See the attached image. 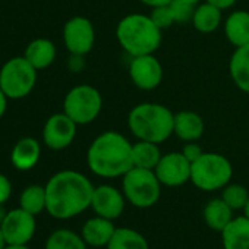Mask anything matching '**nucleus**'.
<instances>
[{
  "label": "nucleus",
  "instance_id": "26",
  "mask_svg": "<svg viewBox=\"0 0 249 249\" xmlns=\"http://www.w3.org/2000/svg\"><path fill=\"white\" fill-rule=\"evenodd\" d=\"M46 249H87V243L82 236L68 229H59L53 231L47 242Z\"/></svg>",
  "mask_w": 249,
  "mask_h": 249
},
{
  "label": "nucleus",
  "instance_id": "17",
  "mask_svg": "<svg viewBox=\"0 0 249 249\" xmlns=\"http://www.w3.org/2000/svg\"><path fill=\"white\" fill-rule=\"evenodd\" d=\"M224 34L236 49L249 44V12L234 11L224 21Z\"/></svg>",
  "mask_w": 249,
  "mask_h": 249
},
{
  "label": "nucleus",
  "instance_id": "9",
  "mask_svg": "<svg viewBox=\"0 0 249 249\" xmlns=\"http://www.w3.org/2000/svg\"><path fill=\"white\" fill-rule=\"evenodd\" d=\"M63 41L71 54H88L95 43V30L92 22L84 17L71 18L63 28Z\"/></svg>",
  "mask_w": 249,
  "mask_h": 249
},
{
  "label": "nucleus",
  "instance_id": "40",
  "mask_svg": "<svg viewBox=\"0 0 249 249\" xmlns=\"http://www.w3.org/2000/svg\"><path fill=\"white\" fill-rule=\"evenodd\" d=\"M243 213H245L246 217H249V199H248V202H246V205H245V208H243Z\"/></svg>",
  "mask_w": 249,
  "mask_h": 249
},
{
  "label": "nucleus",
  "instance_id": "12",
  "mask_svg": "<svg viewBox=\"0 0 249 249\" xmlns=\"http://www.w3.org/2000/svg\"><path fill=\"white\" fill-rule=\"evenodd\" d=\"M76 126L78 124L66 113L50 116L43 129L44 144L54 151L68 148L76 137Z\"/></svg>",
  "mask_w": 249,
  "mask_h": 249
},
{
  "label": "nucleus",
  "instance_id": "7",
  "mask_svg": "<svg viewBox=\"0 0 249 249\" xmlns=\"http://www.w3.org/2000/svg\"><path fill=\"white\" fill-rule=\"evenodd\" d=\"M103 107L100 91L88 84L73 87L65 97L63 113H66L76 124H88L94 122Z\"/></svg>",
  "mask_w": 249,
  "mask_h": 249
},
{
  "label": "nucleus",
  "instance_id": "5",
  "mask_svg": "<svg viewBox=\"0 0 249 249\" xmlns=\"http://www.w3.org/2000/svg\"><path fill=\"white\" fill-rule=\"evenodd\" d=\"M231 176V163L218 153H204L191 166V182L204 192L223 189L230 183Z\"/></svg>",
  "mask_w": 249,
  "mask_h": 249
},
{
  "label": "nucleus",
  "instance_id": "19",
  "mask_svg": "<svg viewBox=\"0 0 249 249\" xmlns=\"http://www.w3.org/2000/svg\"><path fill=\"white\" fill-rule=\"evenodd\" d=\"M233 213L234 211L220 196V198H213L205 204L202 215H204L205 224L211 230L221 233L229 226V223L234 218Z\"/></svg>",
  "mask_w": 249,
  "mask_h": 249
},
{
  "label": "nucleus",
  "instance_id": "41",
  "mask_svg": "<svg viewBox=\"0 0 249 249\" xmlns=\"http://www.w3.org/2000/svg\"><path fill=\"white\" fill-rule=\"evenodd\" d=\"M95 249H103V248H95ZM106 249H107V248H106Z\"/></svg>",
  "mask_w": 249,
  "mask_h": 249
},
{
  "label": "nucleus",
  "instance_id": "30",
  "mask_svg": "<svg viewBox=\"0 0 249 249\" xmlns=\"http://www.w3.org/2000/svg\"><path fill=\"white\" fill-rule=\"evenodd\" d=\"M150 18L153 19V22L163 31V30H169L173 24H175V19H173V15L170 12V8L169 5L167 6H159V8H153L151 9V14H150Z\"/></svg>",
  "mask_w": 249,
  "mask_h": 249
},
{
  "label": "nucleus",
  "instance_id": "27",
  "mask_svg": "<svg viewBox=\"0 0 249 249\" xmlns=\"http://www.w3.org/2000/svg\"><path fill=\"white\" fill-rule=\"evenodd\" d=\"M21 208H24L25 211L31 213V214H40L43 210H46V186H40V185H31L28 186L19 199Z\"/></svg>",
  "mask_w": 249,
  "mask_h": 249
},
{
  "label": "nucleus",
  "instance_id": "20",
  "mask_svg": "<svg viewBox=\"0 0 249 249\" xmlns=\"http://www.w3.org/2000/svg\"><path fill=\"white\" fill-rule=\"evenodd\" d=\"M223 22V11L208 2L199 3L195 6L192 17L194 28L201 34H210L218 30Z\"/></svg>",
  "mask_w": 249,
  "mask_h": 249
},
{
  "label": "nucleus",
  "instance_id": "1",
  "mask_svg": "<svg viewBox=\"0 0 249 249\" xmlns=\"http://www.w3.org/2000/svg\"><path fill=\"white\" fill-rule=\"evenodd\" d=\"M94 186L87 176L75 170H62L46 185V210L54 218L68 220L91 207Z\"/></svg>",
  "mask_w": 249,
  "mask_h": 249
},
{
  "label": "nucleus",
  "instance_id": "6",
  "mask_svg": "<svg viewBox=\"0 0 249 249\" xmlns=\"http://www.w3.org/2000/svg\"><path fill=\"white\" fill-rule=\"evenodd\" d=\"M161 183L154 170L132 167L122 178V192L137 208L154 207L161 195Z\"/></svg>",
  "mask_w": 249,
  "mask_h": 249
},
{
  "label": "nucleus",
  "instance_id": "31",
  "mask_svg": "<svg viewBox=\"0 0 249 249\" xmlns=\"http://www.w3.org/2000/svg\"><path fill=\"white\" fill-rule=\"evenodd\" d=\"M182 154L191 161L194 163L195 160H198L202 154H204V150L199 144H196V141H192V142H186L183 145V150H182Z\"/></svg>",
  "mask_w": 249,
  "mask_h": 249
},
{
  "label": "nucleus",
  "instance_id": "3",
  "mask_svg": "<svg viewBox=\"0 0 249 249\" xmlns=\"http://www.w3.org/2000/svg\"><path fill=\"white\" fill-rule=\"evenodd\" d=\"M175 113L159 103H141L128 116V128L140 141L161 144L173 135Z\"/></svg>",
  "mask_w": 249,
  "mask_h": 249
},
{
  "label": "nucleus",
  "instance_id": "29",
  "mask_svg": "<svg viewBox=\"0 0 249 249\" xmlns=\"http://www.w3.org/2000/svg\"><path fill=\"white\" fill-rule=\"evenodd\" d=\"M170 12L173 15L175 24H188L192 22V17L195 12V6L185 3L182 0H172V3L169 5Z\"/></svg>",
  "mask_w": 249,
  "mask_h": 249
},
{
  "label": "nucleus",
  "instance_id": "24",
  "mask_svg": "<svg viewBox=\"0 0 249 249\" xmlns=\"http://www.w3.org/2000/svg\"><path fill=\"white\" fill-rule=\"evenodd\" d=\"M107 249H150L148 240L142 233L131 227H117Z\"/></svg>",
  "mask_w": 249,
  "mask_h": 249
},
{
  "label": "nucleus",
  "instance_id": "23",
  "mask_svg": "<svg viewBox=\"0 0 249 249\" xmlns=\"http://www.w3.org/2000/svg\"><path fill=\"white\" fill-rule=\"evenodd\" d=\"M37 71L49 68L56 59V47L50 40L37 38L31 41L24 56Z\"/></svg>",
  "mask_w": 249,
  "mask_h": 249
},
{
  "label": "nucleus",
  "instance_id": "4",
  "mask_svg": "<svg viewBox=\"0 0 249 249\" xmlns=\"http://www.w3.org/2000/svg\"><path fill=\"white\" fill-rule=\"evenodd\" d=\"M161 30L150 15L129 14L123 17L116 27V38L120 47L131 57L154 54L161 44Z\"/></svg>",
  "mask_w": 249,
  "mask_h": 249
},
{
  "label": "nucleus",
  "instance_id": "35",
  "mask_svg": "<svg viewBox=\"0 0 249 249\" xmlns=\"http://www.w3.org/2000/svg\"><path fill=\"white\" fill-rule=\"evenodd\" d=\"M6 100H8V97L5 95L2 88H0V117H2L6 111Z\"/></svg>",
  "mask_w": 249,
  "mask_h": 249
},
{
  "label": "nucleus",
  "instance_id": "39",
  "mask_svg": "<svg viewBox=\"0 0 249 249\" xmlns=\"http://www.w3.org/2000/svg\"><path fill=\"white\" fill-rule=\"evenodd\" d=\"M182 2H185V3H189V5H192V6H196V5H199L201 0H182Z\"/></svg>",
  "mask_w": 249,
  "mask_h": 249
},
{
  "label": "nucleus",
  "instance_id": "16",
  "mask_svg": "<svg viewBox=\"0 0 249 249\" xmlns=\"http://www.w3.org/2000/svg\"><path fill=\"white\" fill-rule=\"evenodd\" d=\"M205 131V124L202 117L189 110H182L175 113V124H173V135L185 142L198 141Z\"/></svg>",
  "mask_w": 249,
  "mask_h": 249
},
{
  "label": "nucleus",
  "instance_id": "8",
  "mask_svg": "<svg viewBox=\"0 0 249 249\" xmlns=\"http://www.w3.org/2000/svg\"><path fill=\"white\" fill-rule=\"evenodd\" d=\"M37 81V69L25 57H14L0 71V88L8 98L18 100L28 95Z\"/></svg>",
  "mask_w": 249,
  "mask_h": 249
},
{
  "label": "nucleus",
  "instance_id": "15",
  "mask_svg": "<svg viewBox=\"0 0 249 249\" xmlns=\"http://www.w3.org/2000/svg\"><path fill=\"white\" fill-rule=\"evenodd\" d=\"M116 229L117 227L113 224V220L95 215L94 218H89L84 223L82 230H81V236L88 246L107 248V245L111 240Z\"/></svg>",
  "mask_w": 249,
  "mask_h": 249
},
{
  "label": "nucleus",
  "instance_id": "34",
  "mask_svg": "<svg viewBox=\"0 0 249 249\" xmlns=\"http://www.w3.org/2000/svg\"><path fill=\"white\" fill-rule=\"evenodd\" d=\"M140 2L153 9V8H159V6H167L172 3V0H140Z\"/></svg>",
  "mask_w": 249,
  "mask_h": 249
},
{
  "label": "nucleus",
  "instance_id": "14",
  "mask_svg": "<svg viewBox=\"0 0 249 249\" xmlns=\"http://www.w3.org/2000/svg\"><path fill=\"white\" fill-rule=\"evenodd\" d=\"M126 202L128 201L124 198L123 192L117 188L111 185H100L94 188L91 208L95 215L114 221L123 214Z\"/></svg>",
  "mask_w": 249,
  "mask_h": 249
},
{
  "label": "nucleus",
  "instance_id": "33",
  "mask_svg": "<svg viewBox=\"0 0 249 249\" xmlns=\"http://www.w3.org/2000/svg\"><path fill=\"white\" fill-rule=\"evenodd\" d=\"M205 2H208V3H211V5L220 8L221 11H224V9L231 8V6L237 2V0H205Z\"/></svg>",
  "mask_w": 249,
  "mask_h": 249
},
{
  "label": "nucleus",
  "instance_id": "11",
  "mask_svg": "<svg viewBox=\"0 0 249 249\" xmlns=\"http://www.w3.org/2000/svg\"><path fill=\"white\" fill-rule=\"evenodd\" d=\"M129 76L137 88L153 91L163 81V66L154 54L135 56L129 63Z\"/></svg>",
  "mask_w": 249,
  "mask_h": 249
},
{
  "label": "nucleus",
  "instance_id": "22",
  "mask_svg": "<svg viewBox=\"0 0 249 249\" xmlns=\"http://www.w3.org/2000/svg\"><path fill=\"white\" fill-rule=\"evenodd\" d=\"M229 72L234 85L245 94H249V44L237 47L229 63Z\"/></svg>",
  "mask_w": 249,
  "mask_h": 249
},
{
  "label": "nucleus",
  "instance_id": "38",
  "mask_svg": "<svg viewBox=\"0 0 249 249\" xmlns=\"http://www.w3.org/2000/svg\"><path fill=\"white\" fill-rule=\"evenodd\" d=\"M5 249H30L27 245H8L5 246Z\"/></svg>",
  "mask_w": 249,
  "mask_h": 249
},
{
  "label": "nucleus",
  "instance_id": "10",
  "mask_svg": "<svg viewBox=\"0 0 249 249\" xmlns=\"http://www.w3.org/2000/svg\"><path fill=\"white\" fill-rule=\"evenodd\" d=\"M191 166L192 163L182 154V151H172L161 156L154 172L163 186L178 188L191 180Z\"/></svg>",
  "mask_w": 249,
  "mask_h": 249
},
{
  "label": "nucleus",
  "instance_id": "2",
  "mask_svg": "<svg viewBox=\"0 0 249 249\" xmlns=\"http://www.w3.org/2000/svg\"><path fill=\"white\" fill-rule=\"evenodd\" d=\"M87 163L95 176L104 179L123 178L134 167L132 144L116 131H106L91 142Z\"/></svg>",
  "mask_w": 249,
  "mask_h": 249
},
{
  "label": "nucleus",
  "instance_id": "13",
  "mask_svg": "<svg viewBox=\"0 0 249 249\" xmlns=\"http://www.w3.org/2000/svg\"><path fill=\"white\" fill-rule=\"evenodd\" d=\"M0 227L8 245H27L36 233L37 223L34 214L24 208H17L6 214Z\"/></svg>",
  "mask_w": 249,
  "mask_h": 249
},
{
  "label": "nucleus",
  "instance_id": "28",
  "mask_svg": "<svg viewBox=\"0 0 249 249\" xmlns=\"http://www.w3.org/2000/svg\"><path fill=\"white\" fill-rule=\"evenodd\" d=\"M221 198L233 211H239L245 208L249 199V191L240 183H227L221 189Z\"/></svg>",
  "mask_w": 249,
  "mask_h": 249
},
{
  "label": "nucleus",
  "instance_id": "36",
  "mask_svg": "<svg viewBox=\"0 0 249 249\" xmlns=\"http://www.w3.org/2000/svg\"><path fill=\"white\" fill-rule=\"evenodd\" d=\"M6 245H8V243H6L5 234H3V231H2V227H0V249H5Z\"/></svg>",
  "mask_w": 249,
  "mask_h": 249
},
{
  "label": "nucleus",
  "instance_id": "21",
  "mask_svg": "<svg viewBox=\"0 0 249 249\" xmlns=\"http://www.w3.org/2000/svg\"><path fill=\"white\" fill-rule=\"evenodd\" d=\"M41 148L37 140L22 138L19 140L12 150V164L18 170H30L40 160Z\"/></svg>",
  "mask_w": 249,
  "mask_h": 249
},
{
  "label": "nucleus",
  "instance_id": "25",
  "mask_svg": "<svg viewBox=\"0 0 249 249\" xmlns=\"http://www.w3.org/2000/svg\"><path fill=\"white\" fill-rule=\"evenodd\" d=\"M161 153L159 148V144L148 142V141H140L132 144V160L134 167L148 169L154 170L161 159Z\"/></svg>",
  "mask_w": 249,
  "mask_h": 249
},
{
  "label": "nucleus",
  "instance_id": "37",
  "mask_svg": "<svg viewBox=\"0 0 249 249\" xmlns=\"http://www.w3.org/2000/svg\"><path fill=\"white\" fill-rule=\"evenodd\" d=\"M6 210L3 208V204H0V226H2V223H3V220H5V217H6Z\"/></svg>",
  "mask_w": 249,
  "mask_h": 249
},
{
  "label": "nucleus",
  "instance_id": "18",
  "mask_svg": "<svg viewBox=\"0 0 249 249\" xmlns=\"http://www.w3.org/2000/svg\"><path fill=\"white\" fill-rule=\"evenodd\" d=\"M224 249H249V217H234L221 231Z\"/></svg>",
  "mask_w": 249,
  "mask_h": 249
},
{
  "label": "nucleus",
  "instance_id": "32",
  "mask_svg": "<svg viewBox=\"0 0 249 249\" xmlns=\"http://www.w3.org/2000/svg\"><path fill=\"white\" fill-rule=\"evenodd\" d=\"M11 192H12V185L9 179L5 175L0 173V204H3L5 201L9 199Z\"/></svg>",
  "mask_w": 249,
  "mask_h": 249
}]
</instances>
